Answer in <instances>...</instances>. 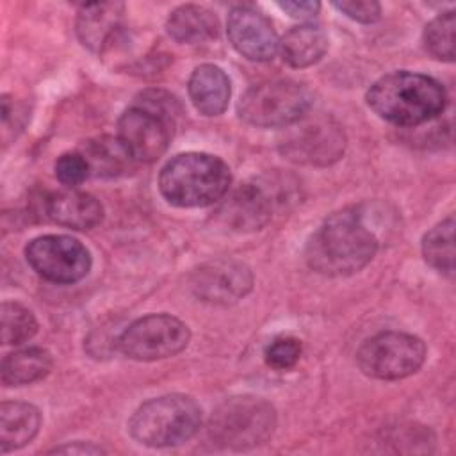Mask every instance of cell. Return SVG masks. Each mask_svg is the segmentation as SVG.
Listing matches in <instances>:
<instances>
[{
  "instance_id": "cell-10",
  "label": "cell",
  "mask_w": 456,
  "mask_h": 456,
  "mask_svg": "<svg viewBox=\"0 0 456 456\" xmlns=\"http://www.w3.org/2000/svg\"><path fill=\"white\" fill-rule=\"evenodd\" d=\"M292 128L281 137V153L297 164L328 166L338 160L346 148V135L331 118L306 116L290 125Z\"/></svg>"
},
{
  "instance_id": "cell-19",
  "label": "cell",
  "mask_w": 456,
  "mask_h": 456,
  "mask_svg": "<svg viewBox=\"0 0 456 456\" xmlns=\"http://www.w3.org/2000/svg\"><path fill=\"white\" fill-rule=\"evenodd\" d=\"M166 28L176 43L198 45L217 37L219 20L207 7L185 4L169 14Z\"/></svg>"
},
{
  "instance_id": "cell-8",
  "label": "cell",
  "mask_w": 456,
  "mask_h": 456,
  "mask_svg": "<svg viewBox=\"0 0 456 456\" xmlns=\"http://www.w3.org/2000/svg\"><path fill=\"white\" fill-rule=\"evenodd\" d=\"M426 360V344L410 333L383 331L367 338L356 362L363 374L376 379H403L415 374Z\"/></svg>"
},
{
  "instance_id": "cell-30",
  "label": "cell",
  "mask_w": 456,
  "mask_h": 456,
  "mask_svg": "<svg viewBox=\"0 0 456 456\" xmlns=\"http://www.w3.org/2000/svg\"><path fill=\"white\" fill-rule=\"evenodd\" d=\"M50 452H59V454H102L105 452L102 447L94 445V444H84V442H73V444H66L61 447L52 449Z\"/></svg>"
},
{
  "instance_id": "cell-24",
  "label": "cell",
  "mask_w": 456,
  "mask_h": 456,
  "mask_svg": "<svg viewBox=\"0 0 456 456\" xmlns=\"http://www.w3.org/2000/svg\"><path fill=\"white\" fill-rule=\"evenodd\" d=\"M2 342L18 346L32 338L37 331V321L28 308L14 301L2 303Z\"/></svg>"
},
{
  "instance_id": "cell-26",
  "label": "cell",
  "mask_w": 456,
  "mask_h": 456,
  "mask_svg": "<svg viewBox=\"0 0 456 456\" xmlns=\"http://www.w3.org/2000/svg\"><path fill=\"white\" fill-rule=\"evenodd\" d=\"M301 342L296 338V337H290V335H281V337H276L267 347H265V353H264V358H265V363L274 369V370H289L292 369L299 356H301Z\"/></svg>"
},
{
  "instance_id": "cell-20",
  "label": "cell",
  "mask_w": 456,
  "mask_h": 456,
  "mask_svg": "<svg viewBox=\"0 0 456 456\" xmlns=\"http://www.w3.org/2000/svg\"><path fill=\"white\" fill-rule=\"evenodd\" d=\"M281 57L292 68H308L322 59L328 50V37L315 25L290 28L280 41Z\"/></svg>"
},
{
  "instance_id": "cell-25",
  "label": "cell",
  "mask_w": 456,
  "mask_h": 456,
  "mask_svg": "<svg viewBox=\"0 0 456 456\" xmlns=\"http://www.w3.org/2000/svg\"><path fill=\"white\" fill-rule=\"evenodd\" d=\"M454 11L433 18L424 28V46L438 61H454Z\"/></svg>"
},
{
  "instance_id": "cell-22",
  "label": "cell",
  "mask_w": 456,
  "mask_h": 456,
  "mask_svg": "<svg viewBox=\"0 0 456 456\" xmlns=\"http://www.w3.org/2000/svg\"><path fill=\"white\" fill-rule=\"evenodd\" d=\"M82 155L87 159L91 175L102 178H112L126 171L130 167V155L116 137H96L84 144Z\"/></svg>"
},
{
  "instance_id": "cell-14",
  "label": "cell",
  "mask_w": 456,
  "mask_h": 456,
  "mask_svg": "<svg viewBox=\"0 0 456 456\" xmlns=\"http://www.w3.org/2000/svg\"><path fill=\"white\" fill-rule=\"evenodd\" d=\"M226 32L232 46L249 61H271L280 46L273 23L253 7H233L228 14Z\"/></svg>"
},
{
  "instance_id": "cell-13",
  "label": "cell",
  "mask_w": 456,
  "mask_h": 456,
  "mask_svg": "<svg viewBox=\"0 0 456 456\" xmlns=\"http://www.w3.org/2000/svg\"><path fill=\"white\" fill-rule=\"evenodd\" d=\"M253 287V274L248 265L237 260H212L200 265L191 276V289L196 297L212 305H232L242 299Z\"/></svg>"
},
{
  "instance_id": "cell-28",
  "label": "cell",
  "mask_w": 456,
  "mask_h": 456,
  "mask_svg": "<svg viewBox=\"0 0 456 456\" xmlns=\"http://www.w3.org/2000/svg\"><path fill=\"white\" fill-rule=\"evenodd\" d=\"M333 7L360 23H374L381 16V7L374 0H342L333 2Z\"/></svg>"
},
{
  "instance_id": "cell-11",
  "label": "cell",
  "mask_w": 456,
  "mask_h": 456,
  "mask_svg": "<svg viewBox=\"0 0 456 456\" xmlns=\"http://www.w3.org/2000/svg\"><path fill=\"white\" fill-rule=\"evenodd\" d=\"M28 265L53 283H75L91 269L87 248L69 235H41L25 248Z\"/></svg>"
},
{
  "instance_id": "cell-1",
  "label": "cell",
  "mask_w": 456,
  "mask_h": 456,
  "mask_svg": "<svg viewBox=\"0 0 456 456\" xmlns=\"http://www.w3.org/2000/svg\"><path fill=\"white\" fill-rule=\"evenodd\" d=\"M379 248L376 230L362 205L331 214L310 237L305 251L308 265L326 276H347L363 269Z\"/></svg>"
},
{
  "instance_id": "cell-5",
  "label": "cell",
  "mask_w": 456,
  "mask_h": 456,
  "mask_svg": "<svg viewBox=\"0 0 456 456\" xmlns=\"http://www.w3.org/2000/svg\"><path fill=\"white\" fill-rule=\"evenodd\" d=\"M201 426L200 404L183 394H169L142 403L128 422L134 440L148 447L180 445Z\"/></svg>"
},
{
  "instance_id": "cell-9",
  "label": "cell",
  "mask_w": 456,
  "mask_h": 456,
  "mask_svg": "<svg viewBox=\"0 0 456 456\" xmlns=\"http://www.w3.org/2000/svg\"><path fill=\"white\" fill-rule=\"evenodd\" d=\"M191 331L185 322L167 314H151L134 321L118 338L119 351L137 362L164 360L187 347Z\"/></svg>"
},
{
  "instance_id": "cell-7",
  "label": "cell",
  "mask_w": 456,
  "mask_h": 456,
  "mask_svg": "<svg viewBox=\"0 0 456 456\" xmlns=\"http://www.w3.org/2000/svg\"><path fill=\"white\" fill-rule=\"evenodd\" d=\"M312 93L306 86L280 78L249 87L239 100L237 112L242 121L260 128L290 126L308 114Z\"/></svg>"
},
{
  "instance_id": "cell-18",
  "label": "cell",
  "mask_w": 456,
  "mask_h": 456,
  "mask_svg": "<svg viewBox=\"0 0 456 456\" xmlns=\"http://www.w3.org/2000/svg\"><path fill=\"white\" fill-rule=\"evenodd\" d=\"M41 413L34 404L4 401L0 406V451L11 452L27 445L39 431Z\"/></svg>"
},
{
  "instance_id": "cell-23",
  "label": "cell",
  "mask_w": 456,
  "mask_h": 456,
  "mask_svg": "<svg viewBox=\"0 0 456 456\" xmlns=\"http://www.w3.org/2000/svg\"><path fill=\"white\" fill-rule=\"evenodd\" d=\"M424 260L447 276L454 274V217L433 226L422 239Z\"/></svg>"
},
{
  "instance_id": "cell-27",
  "label": "cell",
  "mask_w": 456,
  "mask_h": 456,
  "mask_svg": "<svg viewBox=\"0 0 456 456\" xmlns=\"http://www.w3.org/2000/svg\"><path fill=\"white\" fill-rule=\"evenodd\" d=\"M91 175V167L82 151L62 153L55 162V176L64 187L75 189Z\"/></svg>"
},
{
  "instance_id": "cell-15",
  "label": "cell",
  "mask_w": 456,
  "mask_h": 456,
  "mask_svg": "<svg viewBox=\"0 0 456 456\" xmlns=\"http://www.w3.org/2000/svg\"><path fill=\"white\" fill-rule=\"evenodd\" d=\"M37 212L45 219L73 230H91L103 217L102 203L93 194L71 187L41 196Z\"/></svg>"
},
{
  "instance_id": "cell-29",
  "label": "cell",
  "mask_w": 456,
  "mask_h": 456,
  "mask_svg": "<svg viewBox=\"0 0 456 456\" xmlns=\"http://www.w3.org/2000/svg\"><path fill=\"white\" fill-rule=\"evenodd\" d=\"M281 11L289 12L292 18H299V20H310L314 18L319 9H321V4L319 2H310V0H301V2H280L278 4Z\"/></svg>"
},
{
  "instance_id": "cell-6",
  "label": "cell",
  "mask_w": 456,
  "mask_h": 456,
  "mask_svg": "<svg viewBox=\"0 0 456 456\" xmlns=\"http://www.w3.org/2000/svg\"><path fill=\"white\" fill-rule=\"evenodd\" d=\"M274 428L276 413L271 403L256 395H237L214 410L208 436L223 449L246 451L267 442Z\"/></svg>"
},
{
  "instance_id": "cell-4",
  "label": "cell",
  "mask_w": 456,
  "mask_h": 456,
  "mask_svg": "<svg viewBox=\"0 0 456 456\" xmlns=\"http://www.w3.org/2000/svg\"><path fill=\"white\" fill-rule=\"evenodd\" d=\"M173 105H176L173 96L146 91L137 105L119 116L118 139L132 160L153 162L166 153L176 118Z\"/></svg>"
},
{
  "instance_id": "cell-16",
  "label": "cell",
  "mask_w": 456,
  "mask_h": 456,
  "mask_svg": "<svg viewBox=\"0 0 456 456\" xmlns=\"http://www.w3.org/2000/svg\"><path fill=\"white\" fill-rule=\"evenodd\" d=\"M125 5L121 2L86 4L77 18V34L84 46L102 53L116 39Z\"/></svg>"
},
{
  "instance_id": "cell-2",
  "label": "cell",
  "mask_w": 456,
  "mask_h": 456,
  "mask_svg": "<svg viewBox=\"0 0 456 456\" xmlns=\"http://www.w3.org/2000/svg\"><path fill=\"white\" fill-rule=\"evenodd\" d=\"M365 100L381 119L399 126H417L442 114L447 93L428 75L394 71L376 80Z\"/></svg>"
},
{
  "instance_id": "cell-12",
  "label": "cell",
  "mask_w": 456,
  "mask_h": 456,
  "mask_svg": "<svg viewBox=\"0 0 456 456\" xmlns=\"http://www.w3.org/2000/svg\"><path fill=\"white\" fill-rule=\"evenodd\" d=\"M285 189L274 180L253 178L235 189L219 208V219L230 230L253 232L265 226L273 212L285 203Z\"/></svg>"
},
{
  "instance_id": "cell-17",
  "label": "cell",
  "mask_w": 456,
  "mask_h": 456,
  "mask_svg": "<svg viewBox=\"0 0 456 456\" xmlns=\"http://www.w3.org/2000/svg\"><path fill=\"white\" fill-rule=\"evenodd\" d=\"M230 78L216 64H200L189 77V98L203 116H219L228 107Z\"/></svg>"
},
{
  "instance_id": "cell-3",
  "label": "cell",
  "mask_w": 456,
  "mask_h": 456,
  "mask_svg": "<svg viewBox=\"0 0 456 456\" xmlns=\"http://www.w3.org/2000/svg\"><path fill=\"white\" fill-rule=\"evenodd\" d=\"M232 175L224 160L201 151L173 157L159 175L160 194L167 203L198 208L217 203L230 189Z\"/></svg>"
},
{
  "instance_id": "cell-21",
  "label": "cell",
  "mask_w": 456,
  "mask_h": 456,
  "mask_svg": "<svg viewBox=\"0 0 456 456\" xmlns=\"http://www.w3.org/2000/svg\"><path fill=\"white\" fill-rule=\"evenodd\" d=\"M52 369V356L43 347H27L9 353L2 360V385L21 387L43 379Z\"/></svg>"
}]
</instances>
